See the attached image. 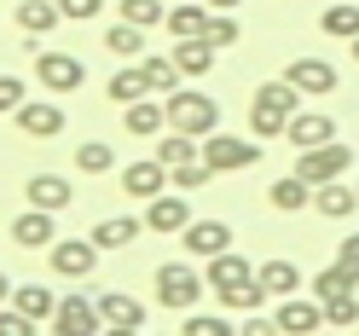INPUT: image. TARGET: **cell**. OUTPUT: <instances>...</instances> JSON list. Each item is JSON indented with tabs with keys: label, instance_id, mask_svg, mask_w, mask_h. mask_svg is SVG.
Returning <instances> with one entry per match:
<instances>
[{
	"label": "cell",
	"instance_id": "7402d4cb",
	"mask_svg": "<svg viewBox=\"0 0 359 336\" xmlns=\"http://www.w3.org/2000/svg\"><path fill=\"white\" fill-rule=\"evenodd\" d=\"M99 319H104V330H140L145 325V307L133 302V296H116V290H110V296H99Z\"/></svg>",
	"mask_w": 359,
	"mask_h": 336
},
{
	"label": "cell",
	"instance_id": "e0dca14e",
	"mask_svg": "<svg viewBox=\"0 0 359 336\" xmlns=\"http://www.w3.org/2000/svg\"><path fill=\"white\" fill-rule=\"evenodd\" d=\"M273 319H278V330H290V336H313V330L325 325V307H319V296H313V302L278 296V313H273Z\"/></svg>",
	"mask_w": 359,
	"mask_h": 336
},
{
	"label": "cell",
	"instance_id": "1f68e13d",
	"mask_svg": "<svg viewBox=\"0 0 359 336\" xmlns=\"http://www.w3.org/2000/svg\"><path fill=\"white\" fill-rule=\"evenodd\" d=\"M156 156H163L168 168H180V163H191V156H203V140H191V133H163V140H156Z\"/></svg>",
	"mask_w": 359,
	"mask_h": 336
},
{
	"label": "cell",
	"instance_id": "277c9868",
	"mask_svg": "<svg viewBox=\"0 0 359 336\" xmlns=\"http://www.w3.org/2000/svg\"><path fill=\"white\" fill-rule=\"evenodd\" d=\"M168 128L191 133V140H209V133L220 128V105L209 93H191V87H174L168 93Z\"/></svg>",
	"mask_w": 359,
	"mask_h": 336
},
{
	"label": "cell",
	"instance_id": "7bdbcfd3",
	"mask_svg": "<svg viewBox=\"0 0 359 336\" xmlns=\"http://www.w3.org/2000/svg\"><path fill=\"white\" fill-rule=\"evenodd\" d=\"M58 6H64V18H70V24H87V18H99L104 0H58Z\"/></svg>",
	"mask_w": 359,
	"mask_h": 336
},
{
	"label": "cell",
	"instance_id": "e575fe53",
	"mask_svg": "<svg viewBox=\"0 0 359 336\" xmlns=\"http://www.w3.org/2000/svg\"><path fill=\"white\" fill-rule=\"evenodd\" d=\"M76 168L81 174H110L116 168V151H110L104 140H87V145H76Z\"/></svg>",
	"mask_w": 359,
	"mask_h": 336
},
{
	"label": "cell",
	"instance_id": "74e56055",
	"mask_svg": "<svg viewBox=\"0 0 359 336\" xmlns=\"http://www.w3.org/2000/svg\"><path fill=\"white\" fill-rule=\"evenodd\" d=\"M319 307H325V325H330V330H353V325H359V302H353V296H330V302H319Z\"/></svg>",
	"mask_w": 359,
	"mask_h": 336
},
{
	"label": "cell",
	"instance_id": "5bb4252c",
	"mask_svg": "<svg viewBox=\"0 0 359 336\" xmlns=\"http://www.w3.org/2000/svg\"><path fill=\"white\" fill-rule=\"evenodd\" d=\"M53 238H58V215L53 209H24V215H18L12 220V243H18V250H53Z\"/></svg>",
	"mask_w": 359,
	"mask_h": 336
},
{
	"label": "cell",
	"instance_id": "ac0fdd59",
	"mask_svg": "<svg viewBox=\"0 0 359 336\" xmlns=\"http://www.w3.org/2000/svg\"><path fill=\"white\" fill-rule=\"evenodd\" d=\"M24 197H29L35 209H53V215H64V209L76 203V191H70V180H64V174H29Z\"/></svg>",
	"mask_w": 359,
	"mask_h": 336
},
{
	"label": "cell",
	"instance_id": "8d00e7d4",
	"mask_svg": "<svg viewBox=\"0 0 359 336\" xmlns=\"http://www.w3.org/2000/svg\"><path fill=\"white\" fill-rule=\"evenodd\" d=\"M122 18H128V24H140V29H156V24H168L163 0H122Z\"/></svg>",
	"mask_w": 359,
	"mask_h": 336
},
{
	"label": "cell",
	"instance_id": "484cf974",
	"mask_svg": "<svg viewBox=\"0 0 359 336\" xmlns=\"http://www.w3.org/2000/svg\"><path fill=\"white\" fill-rule=\"evenodd\" d=\"M266 203H273L278 215H296V209H307V203H313V186L302 180V174H284V180H273Z\"/></svg>",
	"mask_w": 359,
	"mask_h": 336
},
{
	"label": "cell",
	"instance_id": "ffe728a7",
	"mask_svg": "<svg viewBox=\"0 0 359 336\" xmlns=\"http://www.w3.org/2000/svg\"><path fill=\"white\" fill-rule=\"evenodd\" d=\"M215 41L209 35H180V47H174V64H180V76H209L215 70Z\"/></svg>",
	"mask_w": 359,
	"mask_h": 336
},
{
	"label": "cell",
	"instance_id": "83f0119b",
	"mask_svg": "<svg viewBox=\"0 0 359 336\" xmlns=\"http://www.w3.org/2000/svg\"><path fill=\"white\" fill-rule=\"evenodd\" d=\"M209 0H180V6H168V29L174 35H203L209 29Z\"/></svg>",
	"mask_w": 359,
	"mask_h": 336
},
{
	"label": "cell",
	"instance_id": "d590c367",
	"mask_svg": "<svg viewBox=\"0 0 359 336\" xmlns=\"http://www.w3.org/2000/svg\"><path fill=\"white\" fill-rule=\"evenodd\" d=\"M209 180H215V163H209V156H191V163L174 168V191H203Z\"/></svg>",
	"mask_w": 359,
	"mask_h": 336
},
{
	"label": "cell",
	"instance_id": "44dd1931",
	"mask_svg": "<svg viewBox=\"0 0 359 336\" xmlns=\"http://www.w3.org/2000/svg\"><path fill=\"white\" fill-rule=\"evenodd\" d=\"M12 18H18V29H24V35L35 41V35H47V29H58V18H64V6H58V0H18V6H12Z\"/></svg>",
	"mask_w": 359,
	"mask_h": 336
},
{
	"label": "cell",
	"instance_id": "f1b7e54d",
	"mask_svg": "<svg viewBox=\"0 0 359 336\" xmlns=\"http://www.w3.org/2000/svg\"><path fill=\"white\" fill-rule=\"evenodd\" d=\"M12 302L24 307V313H29L35 325H41V319H53V313H58V296H53L47 284H18V290H12Z\"/></svg>",
	"mask_w": 359,
	"mask_h": 336
},
{
	"label": "cell",
	"instance_id": "52a82bcc",
	"mask_svg": "<svg viewBox=\"0 0 359 336\" xmlns=\"http://www.w3.org/2000/svg\"><path fill=\"white\" fill-rule=\"evenodd\" d=\"M35 81L64 99V93H76V87L87 81V70H81L76 53H35Z\"/></svg>",
	"mask_w": 359,
	"mask_h": 336
},
{
	"label": "cell",
	"instance_id": "8992f818",
	"mask_svg": "<svg viewBox=\"0 0 359 336\" xmlns=\"http://www.w3.org/2000/svg\"><path fill=\"white\" fill-rule=\"evenodd\" d=\"M203 156H209V163H215V174H238V168H255L261 163V145H250V140H243V133H209V140H203Z\"/></svg>",
	"mask_w": 359,
	"mask_h": 336
},
{
	"label": "cell",
	"instance_id": "4dcf8cb0",
	"mask_svg": "<svg viewBox=\"0 0 359 336\" xmlns=\"http://www.w3.org/2000/svg\"><path fill=\"white\" fill-rule=\"evenodd\" d=\"M261 284H266V296H296V290H302V267L296 261H266L261 267Z\"/></svg>",
	"mask_w": 359,
	"mask_h": 336
},
{
	"label": "cell",
	"instance_id": "9c48e42d",
	"mask_svg": "<svg viewBox=\"0 0 359 336\" xmlns=\"http://www.w3.org/2000/svg\"><path fill=\"white\" fill-rule=\"evenodd\" d=\"M168 186H174V168H168L156 151L145 156V163H128V168H122V191H128V197H140V203H151V197H156V191H168Z\"/></svg>",
	"mask_w": 359,
	"mask_h": 336
},
{
	"label": "cell",
	"instance_id": "4fadbf2b",
	"mask_svg": "<svg viewBox=\"0 0 359 336\" xmlns=\"http://www.w3.org/2000/svg\"><path fill=\"white\" fill-rule=\"evenodd\" d=\"M145 227L151 232H186L191 227V203H186V191H156L151 203H145Z\"/></svg>",
	"mask_w": 359,
	"mask_h": 336
},
{
	"label": "cell",
	"instance_id": "ba28073f",
	"mask_svg": "<svg viewBox=\"0 0 359 336\" xmlns=\"http://www.w3.org/2000/svg\"><path fill=\"white\" fill-rule=\"evenodd\" d=\"M47 261H53L58 278H87V273L99 267V243H93V238H53Z\"/></svg>",
	"mask_w": 359,
	"mask_h": 336
},
{
	"label": "cell",
	"instance_id": "8fae6325",
	"mask_svg": "<svg viewBox=\"0 0 359 336\" xmlns=\"http://www.w3.org/2000/svg\"><path fill=\"white\" fill-rule=\"evenodd\" d=\"M284 81L296 87L302 99H330V93H336V70H330L325 58H290Z\"/></svg>",
	"mask_w": 359,
	"mask_h": 336
},
{
	"label": "cell",
	"instance_id": "7c38bea8",
	"mask_svg": "<svg viewBox=\"0 0 359 336\" xmlns=\"http://www.w3.org/2000/svg\"><path fill=\"white\" fill-rule=\"evenodd\" d=\"M64 105H58V93L53 99H24V110H18V128L29 133V140H58L64 133Z\"/></svg>",
	"mask_w": 359,
	"mask_h": 336
},
{
	"label": "cell",
	"instance_id": "60d3db41",
	"mask_svg": "<svg viewBox=\"0 0 359 336\" xmlns=\"http://www.w3.org/2000/svg\"><path fill=\"white\" fill-rule=\"evenodd\" d=\"M24 99H29L24 76H0V116H18V110H24Z\"/></svg>",
	"mask_w": 359,
	"mask_h": 336
},
{
	"label": "cell",
	"instance_id": "cb8c5ba5",
	"mask_svg": "<svg viewBox=\"0 0 359 336\" xmlns=\"http://www.w3.org/2000/svg\"><path fill=\"white\" fill-rule=\"evenodd\" d=\"M140 232H145V220H133V215H110V220H99V227L87 232V238H93L99 250H128V243L140 238Z\"/></svg>",
	"mask_w": 359,
	"mask_h": 336
},
{
	"label": "cell",
	"instance_id": "4316f807",
	"mask_svg": "<svg viewBox=\"0 0 359 336\" xmlns=\"http://www.w3.org/2000/svg\"><path fill=\"white\" fill-rule=\"evenodd\" d=\"M140 70H145V81H151V93H163V99L180 87V64H174V53H145Z\"/></svg>",
	"mask_w": 359,
	"mask_h": 336
},
{
	"label": "cell",
	"instance_id": "d6986e66",
	"mask_svg": "<svg viewBox=\"0 0 359 336\" xmlns=\"http://www.w3.org/2000/svg\"><path fill=\"white\" fill-rule=\"evenodd\" d=\"M313 209H319L325 220H348V215L359 209V186H342V180L313 186Z\"/></svg>",
	"mask_w": 359,
	"mask_h": 336
},
{
	"label": "cell",
	"instance_id": "b9f144b4",
	"mask_svg": "<svg viewBox=\"0 0 359 336\" xmlns=\"http://www.w3.org/2000/svg\"><path fill=\"white\" fill-rule=\"evenodd\" d=\"M0 336H35V319H29V313L24 307H0Z\"/></svg>",
	"mask_w": 359,
	"mask_h": 336
},
{
	"label": "cell",
	"instance_id": "f35d334b",
	"mask_svg": "<svg viewBox=\"0 0 359 336\" xmlns=\"http://www.w3.org/2000/svg\"><path fill=\"white\" fill-rule=\"evenodd\" d=\"M203 35L215 41V47H238V35H243V29H238V18H232V12H209V29H203Z\"/></svg>",
	"mask_w": 359,
	"mask_h": 336
},
{
	"label": "cell",
	"instance_id": "f6af8a7d",
	"mask_svg": "<svg viewBox=\"0 0 359 336\" xmlns=\"http://www.w3.org/2000/svg\"><path fill=\"white\" fill-rule=\"evenodd\" d=\"M342 261H348V267H359V232H353V238H342Z\"/></svg>",
	"mask_w": 359,
	"mask_h": 336
},
{
	"label": "cell",
	"instance_id": "603a6c76",
	"mask_svg": "<svg viewBox=\"0 0 359 336\" xmlns=\"http://www.w3.org/2000/svg\"><path fill=\"white\" fill-rule=\"evenodd\" d=\"M163 128H168V105H156V99L128 105V133L133 140H163Z\"/></svg>",
	"mask_w": 359,
	"mask_h": 336
},
{
	"label": "cell",
	"instance_id": "7dc6e473",
	"mask_svg": "<svg viewBox=\"0 0 359 336\" xmlns=\"http://www.w3.org/2000/svg\"><path fill=\"white\" fill-rule=\"evenodd\" d=\"M209 6H215V12H232V6H243V0H209Z\"/></svg>",
	"mask_w": 359,
	"mask_h": 336
},
{
	"label": "cell",
	"instance_id": "7a4b0ae2",
	"mask_svg": "<svg viewBox=\"0 0 359 336\" xmlns=\"http://www.w3.org/2000/svg\"><path fill=\"white\" fill-rule=\"evenodd\" d=\"M296 87L290 81H261L255 99H250V133L255 140H278V133L290 128V116H296Z\"/></svg>",
	"mask_w": 359,
	"mask_h": 336
},
{
	"label": "cell",
	"instance_id": "2e32d148",
	"mask_svg": "<svg viewBox=\"0 0 359 336\" xmlns=\"http://www.w3.org/2000/svg\"><path fill=\"white\" fill-rule=\"evenodd\" d=\"M284 140L296 145V151H313V145H330V140H336V122L325 116V110H296V116H290V128H284Z\"/></svg>",
	"mask_w": 359,
	"mask_h": 336
},
{
	"label": "cell",
	"instance_id": "3957f363",
	"mask_svg": "<svg viewBox=\"0 0 359 336\" xmlns=\"http://www.w3.org/2000/svg\"><path fill=\"white\" fill-rule=\"evenodd\" d=\"M203 290H209V273H197L191 261H163L156 267V302L174 307V313H191Z\"/></svg>",
	"mask_w": 359,
	"mask_h": 336
},
{
	"label": "cell",
	"instance_id": "ee69618b",
	"mask_svg": "<svg viewBox=\"0 0 359 336\" xmlns=\"http://www.w3.org/2000/svg\"><path fill=\"white\" fill-rule=\"evenodd\" d=\"M278 319H261V313H250V325H243V336H273Z\"/></svg>",
	"mask_w": 359,
	"mask_h": 336
},
{
	"label": "cell",
	"instance_id": "d4e9b609",
	"mask_svg": "<svg viewBox=\"0 0 359 336\" xmlns=\"http://www.w3.org/2000/svg\"><path fill=\"white\" fill-rule=\"evenodd\" d=\"M353 290H359V267H348L342 255H336L325 273L313 278V296H319V302H330V296H353Z\"/></svg>",
	"mask_w": 359,
	"mask_h": 336
},
{
	"label": "cell",
	"instance_id": "30bf717a",
	"mask_svg": "<svg viewBox=\"0 0 359 336\" xmlns=\"http://www.w3.org/2000/svg\"><path fill=\"white\" fill-rule=\"evenodd\" d=\"M180 243H186L191 261H215V255L232 250V227H226V220H191V227L180 232Z\"/></svg>",
	"mask_w": 359,
	"mask_h": 336
},
{
	"label": "cell",
	"instance_id": "bcb514c9",
	"mask_svg": "<svg viewBox=\"0 0 359 336\" xmlns=\"http://www.w3.org/2000/svg\"><path fill=\"white\" fill-rule=\"evenodd\" d=\"M6 302H12V278L0 273V307H6Z\"/></svg>",
	"mask_w": 359,
	"mask_h": 336
},
{
	"label": "cell",
	"instance_id": "ab89813d",
	"mask_svg": "<svg viewBox=\"0 0 359 336\" xmlns=\"http://www.w3.org/2000/svg\"><path fill=\"white\" fill-rule=\"evenodd\" d=\"M180 330H186V336H226L232 325L220 319V313H197V307H191V313H186V325H180Z\"/></svg>",
	"mask_w": 359,
	"mask_h": 336
},
{
	"label": "cell",
	"instance_id": "f546056e",
	"mask_svg": "<svg viewBox=\"0 0 359 336\" xmlns=\"http://www.w3.org/2000/svg\"><path fill=\"white\" fill-rule=\"evenodd\" d=\"M104 93L116 99V105H140V99H151V81H145V70H140V64H133V70H116V76H110V87H104Z\"/></svg>",
	"mask_w": 359,
	"mask_h": 336
},
{
	"label": "cell",
	"instance_id": "5b68a950",
	"mask_svg": "<svg viewBox=\"0 0 359 336\" xmlns=\"http://www.w3.org/2000/svg\"><path fill=\"white\" fill-rule=\"evenodd\" d=\"M348 163H353V145L330 140V145H313V151H302L296 174H302L307 186H325V180H342V174H348Z\"/></svg>",
	"mask_w": 359,
	"mask_h": 336
},
{
	"label": "cell",
	"instance_id": "9a60e30c",
	"mask_svg": "<svg viewBox=\"0 0 359 336\" xmlns=\"http://www.w3.org/2000/svg\"><path fill=\"white\" fill-rule=\"evenodd\" d=\"M53 325H58L64 336H99V330H104L99 302H87V296H64L58 313H53Z\"/></svg>",
	"mask_w": 359,
	"mask_h": 336
},
{
	"label": "cell",
	"instance_id": "d6a6232c",
	"mask_svg": "<svg viewBox=\"0 0 359 336\" xmlns=\"http://www.w3.org/2000/svg\"><path fill=\"white\" fill-rule=\"evenodd\" d=\"M319 29H325L330 41H359V6H325Z\"/></svg>",
	"mask_w": 359,
	"mask_h": 336
},
{
	"label": "cell",
	"instance_id": "6da1fadb",
	"mask_svg": "<svg viewBox=\"0 0 359 336\" xmlns=\"http://www.w3.org/2000/svg\"><path fill=\"white\" fill-rule=\"evenodd\" d=\"M203 273H209V290L220 296V307H232V313H255L266 302V284H261V267H250L238 250L226 255H215L203 261Z\"/></svg>",
	"mask_w": 359,
	"mask_h": 336
},
{
	"label": "cell",
	"instance_id": "c3c4849f",
	"mask_svg": "<svg viewBox=\"0 0 359 336\" xmlns=\"http://www.w3.org/2000/svg\"><path fill=\"white\" fill-rule=\"evenodd\" d=\"M353 58H359V41H353Z\"/></svg>",
	"mask_w": 359,
	"mask_h": 336
},
{
	"label": "cell",
	"instance_id": "836d02e7",
	"mask_svg": "<svg viewBox=\"0 0 359 336\" xmlns=\"http://www.w3.org/2000/svg\"><path fill=\"white\" fill-rule=\"evenodd\" d=\"M104 47L116 53V58H140V53H145V29H140V24H128V18H122V24H116V29L104 35Z\"/></svg>",
	"mask_w": 359,
	"mask_h": 336
}]
</instances>
